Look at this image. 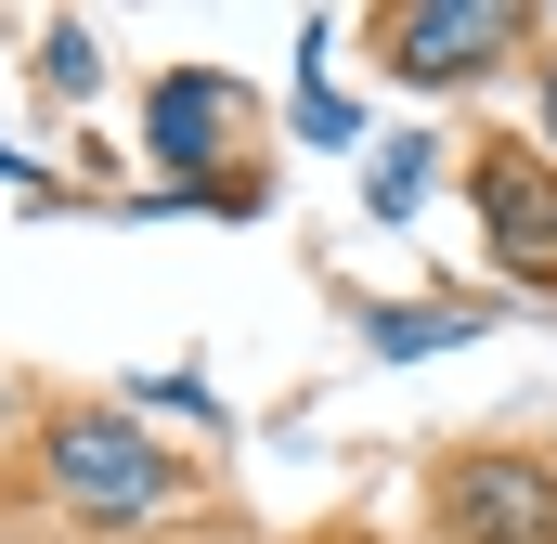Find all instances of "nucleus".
<instances>
[{
	"label": "nucleus",
	"mask_w": 557,
	"mask_h": 544,
	"mask_svg": "<svg viewBox=\"0 0 557 544\" xmlns=\"http://www.w3.org/2000/svg\"><path fill=\"white\" fill-rule=\"evenodd\" d=\"M52 493H65L78 519H156V506L182 493V467H169L143 428H117V415H65V428H52Z\"/></svg>",
	"instance_id": "1"
},
{
	"label": "nucleus",
	"mask_w": 557,
	"mask_h": 544,
	"mask_svg": "<svg viewBox=\"0 0 557 544\" xmlns=\"http://www.w3.org/2000/svg\"><path fill=\"white\" fill-rule=\"evenodd\" d=\"M441 532L454 544H557V480L519 454H480L441 480Z\"/></svg>",
	"instance_id": "2"
},
{
	"label": "nucleus",
	"mask_w": 557,
	"mask_h": 544,
	"mask_svg": "<svg viewBox=\"0 0 557 544\" xmlns=\"http://www.w3.org/2000/svg\"><path fill=\"white\" fill-rule=\"evenodd\" d=\"M506 39H519L506 0H403V13H389V65H403V78H480Z\"/></svg>",
	"instance_id": "3"
},
{
	"label": "nucleus",
	"mask_w": 557,
	"mask_h": 544,
	"mask_svg": "<svg viewBox=\"0 0 557 544\" xmlns=\"http://www.w3.org/2000/svg\"><path fill=\"white\" fill-rule=\"evenodd\" d=\"M480 221L519 260V285H557V169L532 156H480Z\"/></svg>",
	"instance_id": "4"
},
{
	"label": "nucleus",
	"mask_w": 557,
	"mask_h": 544,
	"mask_svg": "<svg viewBox=\"0 0 557 544\" xmlns=\"http://www.w3.org/2000/svg\"><path fill=\"white\" fill-rule=\"evenodd\" d=\"M221 118H234V91H221V78H169V91H156V156H182V169H195V156L221 143Z\"/></svg>",
	"instance_id": "5"
},
{
	"label": "nucleus",
	"mask_w": 557,
	"mask_h": 544,
	"mask_svg": "<svg viewBox=\"0 0 557 544\" xmlns=\"http://www.w3.org/2000/svg\"><path fill=\"white\" fill-rule=\"evenodd\" d=\"M480 337V311H376V350H454Z\"/></svg>",
	"instance_id": "6"
},
{
	"label": "nucleus",
	"mask_w": 557,
	"mask_h": 544,
	"mask_svg": "<svg viewBox=\"0 0 557 544\" xmlns=\"http://www.w3.org/2000/svg\"><path fill=\"white\" fill-rule=\"evenodd\" d=\"M39 78H52V91H91V78H104V39H91V26H52V39H39Z\"/></svg>",
	"instance_id": "7"
},
{
	"label": "nucleus",
	"mask_w": 557,
	"mask_h": 544,
	"mask_svg": "<svg viewBox=\"0 0 557 544\" xmlns=\"http://www.w3.org/2000/svg\"><path fill=\"white\" fill-rule=\"evenodd\" d=\"M363 195H376V208L403 221V208H416V195H428V143H389V156L363 169Z\"/></svg>",
	"instance_id": "8"
},
{
	"label": "nucleus",
	"mask_w": 557,
	"mask_h": 544,
	"mask_svg": "<svg viewBox=\"0 0 557 544\" xmlns=\"http://www.w3.org/2000/svg\"><path fill=\"white\" fill-rule=\"evenodd\" d=\"M545 131H557V52H545Z\"/></svg>",
	"instance_id": "9"
}]
</instances>
